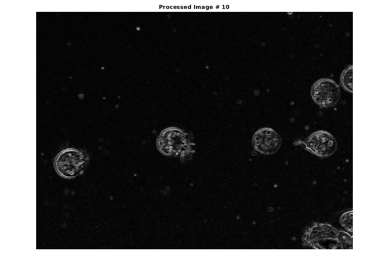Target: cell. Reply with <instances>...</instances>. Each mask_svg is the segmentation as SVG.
I'll use <instances>...</instances> for the list:
<instances>
[{"mask_svg":"<svg viewBox=\"0 0 389 273\" xmlns=\"http://www.w3.org/2000/svg\"><path fill=\"white\" fill-rule=\"evenodd\" d=\"M311 94L313 100L321 107H329L339 101L340 91L339 86L330 79H322L312 87Z\"/></svg>","mask_w":389,"mask_h":273,"instance_id":"obj_3","label":"cell"},{"mask_svg":"<svg viewBox=\"0 0 389 273\" xmlns=\"http://www.w3.org/2000/svg\"><path fill=\"white\" fill-rule=\"evenodd\" d=\"M352 66H348L343 72L341 78L342 86L348 91L352 93L353 91V72Z\"/></svg>","mask_w":389,"mask_h":273,"instance_id":"obj_5","label":"cell"},{"mask_svg":"<svg viewBox=\"0 0 389 273\" xmlns=\"http://www.w3.org/2000/svg\"><path fill=\"white\" fill-rule=\"evenodd\" d=\"M89 160V155L84 151L69 148L62 150L56 155L54 165L60 176L70 179L83 174Z\"/></svg>","mask_w":389,"mask_h":273,"instance_id":"obj_1","label":"cell"},{"mask_svg":"<svg viewBox=\"0 0 389 273\" xmlns=\"http://www.w3.org/2000/svg\"><path fill=\"white\" fill-rule=\"evenodd\" d=\"M281 139L278 133L270 128H263L255 133L253 137L255 149L264 154L275 153L280 147Z\"/></svg>","mask_w":389,"mask_h":273,"instance_id":"obj_4","label":"cell"},{"mask_svg":"<svg viewBox=\"0 0 389 273\" xmlns=\"http://www.w3.org/2000/svg\"><path fill=\"white\" fill-rule=\"evenodd\" d=\"M340 223L342 226L347 230H352V212H347L344 213L341 218Z\"/></svg>","mask_w":389,"mask_h":273,"instance_id":"obj_6","label":"cell"},{"mask_svg":"<svg viewBox=\"0 0 389 273\" xmlns=\"http://www.w3.org/2000/svg\"><path fill=\"white\" fill-rule=\"evenodd\" d=\"M297 143L302 145L305 149L320 157L330 156L337 149V142L333 136L322 130L313 133L305 141H299Z\"/></svg>","mask_w":389,"mask_h":273,"instance_id":"obj_2","label":"cell"}]
</instances>
